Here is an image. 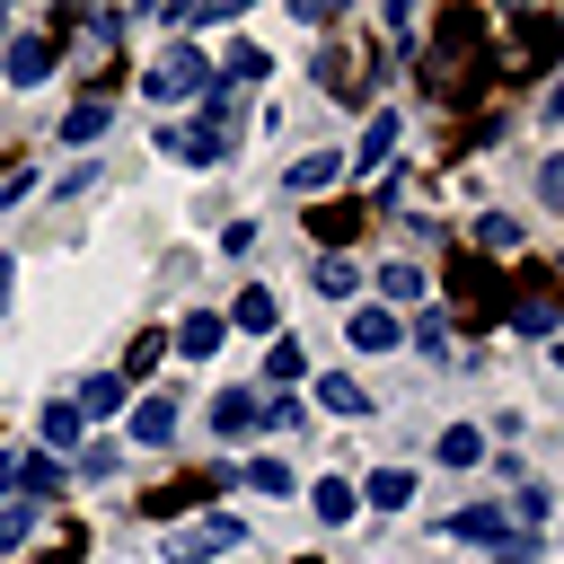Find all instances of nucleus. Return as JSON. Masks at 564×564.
I'll return each mask as SVG.
<instances>
[{
    "instance_id": "2eb2a0df",
    "label": "nucleus",
    "mask_w": 564,
    "mask_h": 564,
    "mask_svg": "<svg viewBox=\"0 0 564 564\" xmlns=\"http://www.w3.org/2000/svg\"><path fill=\"white\" fill-rule=\"evenodd\" d=\"M361 502H370V511H405V502H414V476H405V467H379V476L361 485Z\"/></svg>"
},
{
    "instance_id": "bb28decb",
    "label": "nucleus",
    "mask_w": 564,
    "mask_h": 564,
    "mask_svg": "<svg viewBox=\"0 0 564 564\" xmlns=\"http://www.w3.org/2000/svg\"><path fill=\"white\" fill-rule=\"evenodd\" d=\"M414 352H441V361H449V317L423 308V317H414Z\"/></svg>"
},
{
    "instance_id": "7ed1b4c3",
    "label": "nucleus",
    "mask_w": 564,
    "mask_h": 564,
    "mask_svg": "<svg viewBox=\"0 0 564 564\" xmlns=\"http://www.w3.org/2000/svg\"><path fill=\"white\" fill-rule=\"evenodd\" d=\"M141 88H150V97H203V88H212V62L176 44V53H159V62L141 70Z\"/></svg>"
},
{
    "instance_id": "423d86ee",
    "label": "nucleus",
    "mask_w": 564,
    "mask_h": 564,
    "mask_svg": "<svg viewBox=\"0 0 564 564\" xmlns=\"http://www.w3.org/2000/svg\"><path fill=\"white\" fill-rule=\"evenodd\" d=\"M123 432H132V441H141V449H167V441H176V405H167V397H141V405H132V423H123Z\"/></svg>"
},
{
    "instance_id": "473e14b6",
    "label": "nucleus",
    "mask_w": 564,
    "mask_h": 564,
    "mask_svg": "<svg viewBox=\"0 0 564 564\" xmlns=\"http://www.w3.org/2000/svg\"><path fill=\"white\" fill-rule=\"evenodd\" d=\"M0 291H9V264H0Z\"/></svg>"
},
{
    "instance_id": "6ab92c4d",
    "label": "nucleus",
    "mask_w": 564,
    "mask_h": 564,
    "mask_svg": "<svg viewBox=\"0 0 564 564\" xmlns=\"http://www.w3.org/2000/svg\"><path fill=\"white\" fill-rule=\"evenodd\" d=\"M18 494H26V502L62 494V458H18Z\"/></svg>"
},
{
    "instance_id": "5701e85b",
    "label": "nucleus",
    "mask_w": 564,
    "mask_h": 564,
    "mask_svg": "<svg viewBox=\"0 0 564 564\" xmlns=\"http://www.w3.org/2000/svg\"><path fill=\"white\" fill-rule=\"evenodd\" d=\"M167 361V335H132V352H123V379H150Z\"/></svg>"
},
{
    "instance_id": "a878e982",
    "label": "nucleus",
    "mask_w": 564,
    "mask_h": 564,
    "mask_svg": "<svg viewBox=\"0 0 564 564\" xmlns=\"http://www.w3.org/2000/svg\"><path fill=\"white\" fill-rule=\"evenodd\" d=\"M379 291H388V300H423V264H388Z\"/></svg>"
},
{
    "instance_id": "7c9ffc66",
    "label": "nucleus",
    "mask_w": 564,
    "mask_h": 564,
    "mask_svg": "<svg viewBox=\"0 0 564 564\" xmlns=\"http://www.w3.org/2000/svg\"><path fill=\"white\" fill-rule=\"evenodd\" d=\"M9 546H26V511H0V555Z\"/></svg>"
},
{
    "instance_id": "393cba45",
    "label": "nucleus",
    "mask_w": 564,
    "mask_h": 564,
    "mask_svg": "<svg viewBox=\"0 0 564 564\" xmlns=\"http://www.w3.org/2000/svg\"><path fill=\"white\" fill-rule=\"evenodd\" d=\"M317 291H326V300H352V264H344V256H317Z\"/></svg>"
},
{
    "instance_id": "ddd939ff",
    "label": "nucleus",
    "mask_w": 564,
    "mask_h": 564,
    "mask_svg": "<svg viewBox=\"0 0 564 564\" xmlns=\"http://www.w3.org/2000/svg\"><path fill=\"white\" fill-rule=\"evenodd\" d=\"M317 405H326V414H352V423H361V414H370V388H361L352 370H335V379H317Z\"/></svg>"
},
{
    "instance_id": "c85d7f7f",
    "label": "nucleus",
    "mask_w": 564,
    "mask_h": 564,
    "mask_svg": "<svg viewBox=\"0 0 564 564\" xmlns=\"http://www.w3.org/2000/svg\"><path fill=\"white\" fill-rule=\"evenodd\" d=\"M476 247H520V229H511V220H494V212H485V220H476Z\"/></svg>"
},
{
    "instance_id": "39448f33",
    "label": "nucleus",
    "mask_w": 564,
    "mask_h": 564,
    "mask_svg": "<svg viewBox=\"0 0 564 564\" xmlns=\"http://www.w3.org/2000/svg\"><path fill=\"white\" fill-rule=\"evenodd\" d=\"M449 538H467V546H494V555H502V546H511V520H502L494 502H467V511H449Z\"/></svg>"
},
{
    "instance_id": "0eeeda50",
    "label": "nucleus",
    "mask_w": 564,
    "mask_h": 564,
    "mask_svg": "<svg viewBox=\"0 0 564 564\" xmlns=\"http://www.w3.org/2000/svg\"><path fill=\"white\" fill-rule=\"evenodd\" d=\"M212 432H220V441H247V432H256V397H247V388H220V397H212Z\"/></svg>"
},
{
    "instance_id": "f3484780",
    "label": "nucleus",
    "mask_w": 564,
    "mask_h": 564,
    "mask_svg": "<svg viewBox=\"0 0 564 564\" xmlns=\"http://www.w3.org/2000/svg\"><path fill=\"white\" fill-rule=\"evenodd\" d=\"M70 405H79V423H88V414H115V405H123V379H106V370H97V379H79V397H70Z\"/></svg>"
},
{
    "instance_id": "cd10ccee",
    "label": "nucleus",
    "mask_w": 564,
    "mask_h": 564,
    "mask_svg": "<svg viewBox=\"0 0 564 564\" xmlns=\"http://www.w3.org/2000/svg\"><path fill=\"white\" fill-rule=\"evenodd\" d=\"M247 485H256V494H291V467H282V458H256Z\"/></svg>"
},
{
    "instance_id": "f8f14e48",
    "label": "nucleus",
    "mask_w": 564,
    "mask_h": 564,
    "mask_svg": "<svg viewBox=\"0 0 564 564\" xmlns=\"http://www.w3.org/2000/svg\"><path fill=\"white\" fill-rule=\"evenodd\" d=\"M352 344H361V352H397V344H405V326H397L388 308H352Z\"/></svg>"
},
{
    "instance_id": "aec40b11",
    "label": "nucleus",
    "mask_w": 564,
    "mask_h": 564,
    "mask_svg": "<svg viewBox=\"0 0 564 564\" xmlns=\"http://www.w3.org/2000/svg\"><path fill=\"white\" fill-rule=\"evenodd\" d=\"M308 502H317V520H352V476H326V485H308Z\"/></svg>"
},
{
    "instance_id": "a211bd4d",
    "label": "nucleus",
    "mask_w": 564,
    "mask_h": 564,
    "mask_svg": "<svg viewBox=\"0 0 564 564\" xmlns=\"http://www.w3.org/2000/svg\"><path fill=\"white\" fill-rule=\"evenodd\" d=\"M476 458H485V432L476 423H449L441 432V467H476Z\"/></svg>"
},
{
    "instance_id": "20e7f679",
    "label": "nucleus",
    "mask_w": 564,
    "mask_h": 564,
    "mask_svg": "<svg viewBox=\"0 0 564 564\" xmlns=\"http://www.w3.org/2000/svg\"><path fill=\"white\" fill-rule=\"evenodd\" d=\"M502 317L546 344V335H555V282H546V273H520V291H502Z\"/></svg>"
},
{
    "instance_id": "4468645a",
    "label": "nucleus",
    "mask_w": 564,
    "mask_h": 564,
    "mask_svg": "<svg viewBox=\"0 0 564 564\" xmlns=\"http://www.w3.org/2000/svg\"><path fill=\"white\" fill-rule=\"evenodd\" d=\"M220 326H247V335H273V291H264V282H247V291H238V308H229Z\"/></svg>"
},
{
    "instance_id": "f257e3e1",
    "label": "nucleus",
    "mask_w": 564,
    "mask_h": 564,
    "mask_svg": "<svg viewBox=\"0 0 564 564\" xmlns=\"http://www.w3.org/2000/svg\"><path fill=\"white\" fill-rule=\"evenodd\" d=\"M502 35H511V79H538L555 62V44H564V18H511Z\"/></svg>"
},
{
    "instance_id": "9d476101",
    "label": "nucleus",
    "mask_w": 564,
    "mask_h": 564,
    "mask_svg": "<svg viewBox=\"0 0 564 564\" xmlns=\"http://www.w3.org/2000/svg\"><path fill=\"white\" fill-rule=\"evenodd\" d=\"M335 176H344V150H308V159H291L282 185H291V194H317V185H335Z\"/></svg>"
},
{
    "instance_id": "b1692460",
    "label": "nucleus",
    "mask_w": 564,
    "mask_h": 564,
    "mask_svg": "<svg viewBox=\"0 0 564 564\" xmlns=\"http://www.w3.org/2000/svg\"><path fill=\"white\" fill-rule=\"evenodd\" d=\"M264 370H273V379H300V370H308V352H300L291 335H273V344H264Z\"/></svg>"
},
{
    "instance_id": "2f4dec72",
    "label": "nucleus",
    "mask_w": 564,
    "mask_h": 564,
    "mask_svg": "<svg viewBox=\"0 0 564 564\" xmlns=\"http://www.w3.org/2000/svg\"><path fill=\"white\" fill-rule=\"evenodd\" d=\"M0 494H18V458L9 449H0Z\"/></svg>"
},
{
    "instance_id": "dca6fc26",
    "label": "nucleus",
    "mask_w": 564,
    "mask_h": 564,
    "mask_svg": "<svg viewBox=\"0 0 564 564\" xmlns=\"http://www.w3.org/2000/svg\"><path fill=\"white\" fill-rule=\"evenodd\" d=\"M308 229L335 247V238H361V203H326V212H308Z\"/></svg>"
},
{
    "instance_id": "6e6552de",
    "label": "nucleus",
    "mask_w": 564,
    "mask_h": 564,
    "mask_svg": "<svg viewBox=\"0 0 564 564\" xmlns=\"http://www.w3.org/2000/svg\"><path fill=\"white\" fill-rule=\"evenodd\" d=\"M9 79H18V88L53 79V44H44V35H18V44H9Z\"/></svg>"
},
{
    "instance_id": "9b49d317",
    "label": "nucleus",
    "mask_w": 564,
    "mask_h": 564,
    "mask_svg": "<svg viewBox=\"0 0 564 564\" xmlns=\"http://www.w3.org/2000/svg\"><path fill=\"white\" fill-rule=\"evenodd\" d=\"M220 335H229V326H220V308H194V317L176 326V352H194V361H212V352H220Z\"/></svg>"
},
{
    "instance_id": "f03ea898",
    "label": "nucleus",
    "mask_w": 564,
    "mask_h": 564,
    "mask_svg": "<svg viewBox=\"0 0 564 564\" xmlns=\"http://www.w3.org/2000/svg\"><path fill=\"white\" fill-rule=\"evenodd\" d=\"M238 538H247V529H238L229 511H203L194 529H176V538H167V564H212V555H229Z\"/></svg>"
},
{
    "instance_id": "4be33fe9",
    "label": "nucleus",
    "mask_w": 564,
    "mask_h": 564,
    "mask_svg": "<svg viewBox=\"0 0 564 564\" xmlns=\"http://www.w3.org/2000/svg\"><path fill=\"white\" fill-rule=\"evenodd\" d=\"M44 441H53V449H79V405H70V397L44 405Z\"/></svg>"
},
{
    "instance_id": "1a4fd4ad",
    "label": "nucleus",
    "mask_w": 564,
    "mask_h": 564,
    "mask_svg": "<svg viewBox=\"0 0 564 564\" xmlns=\"http://www.w3.org/2000/svg\"><path fill=\"white\" fill-rule=\"evenodd\" d=\"M388 159H397V115H370V132L352 141V159H344V167H388Z\"/></svg>"
},
{
    "instance_id": "c756f323",
    "label": "nucleus",
    "mask_w": 564,
    "mask_h": 564,
    "mask_svg": "<svg viewBox=\"0 0 564 564\" xmlns=\"http://www.w3.org/2000/svg\"><path fill=\"white\" fill-rule=\"evenodd\" d=\"M511 511H520V520H529V538H538V520H546V494H538V485H520V494H511Z\"/></svg>"
},
{
    "instance_id": "412c9836",
    "label": "nucleus",
    "mask_w": 564,
    "mask_h": 564,
    "mask_svg": "<svg viewBox=\"0 0 564 564\" xmlns=\"http://www.w3.org/2000/svg\"><path fill=\"white\" fill-rule=\"evenodd\" d=\"M106 132V97H79L70 115H62V141H97Z\"/></svg>"
}]
</instances>
